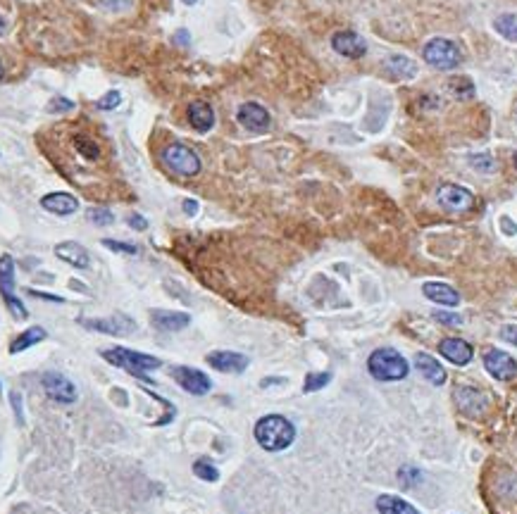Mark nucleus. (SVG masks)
I'll return each mask as SVG.
<instances>
[{"label": "nucleus", "instance_id": "f257e3e1", "mask_svg": "<svg viewBox=\"0 0 517 514\" xmlns=\"http://www.w3.org/2000/svg\"><path fill=\"white\" fill-rule=\"evenodd\" d=\"M255 440L267 453H279L286 450L296 438V426L281 414H267L255 424Z\"/></svg>", "mask_w": 517, "mask_h": 514}, {"label": "nucleus", "instance_id": "f03ea898", "mask_svg": "<svg viewBox=\"0 0 517 514\" xmlns=\"http://www.w3.org/2000/svg\"><path fill=\"white\" fill-rule=\"evenodd\" d=\"M103 357L108 360L110 364H115V367L129 371L131 376L141 378L144 383H153L151 378L146 376V371H153V369H160V360L153 355H144V353H134L129 348H110V350H103Z\"/></svg>", "mask_w": 517, "mask_h": 514}, {"label": "nucleus", "instance_id": "7ed1b4c3", "mask_svg": "<svg viewBox=\"0 0 517 514\" xmlns=\"http://www.w3.org/2000/svg\"><path fill=\"white\" fill-rule=\"evenodd\" d=\"M367 369H370V374L377 378V381H401V378L408 376L410 364L398 350L379 348L374 350L370 360H367Z\"/></svg>", "mask_w": 517, "mask_h": 514}, {"label": "nucleus", "instance_id": "20e7f679", "mask_svg": "<svg viewBox=\"0 0 517 514\" xmlns=\"http://www.w3.org/2000/svg\"><path fill=\"white\" fill-rule=\"evenodd\" d=\"M162 162H165L167 169H172L174 174L179 176H196L201 171V157H198L194 150L181 146V143H172L160 153Z\"/></svg>", "mask_w": 517, "mask_h": 514}, {"label": "nucleus", "instance_id": "39448f33", "mask_svg": "<svg viewBox=\"0 0 517 514\" xmlns=\"http://www.w3.org/2000/svg\"><path fill=\"white\" fill-rule=\"evenodd\" d=\"M0 293H3V300H5V305H8L12 317L15 319L29 317L24 303L15 296V262H12L10 255L0 257Z\"/></svg>", "mask_w": 517, "mask_h": 514}, {"label": "nucleus", "instance_id": "423d86ee", "mask_svg": "<svg viewBox=\"0 0 517 514\" xmlns=\"http://www.w3.org/2000/svg\"><path fill=\"white\" fill-rule=\"evenodd\" d=\"M422 57L436 69H456L460 64V48L448 39H431L422 48Z\"/></svg>", "mask_w": 517, "mask_h": 514}, {"label": "nucleus", "instance_id": "0eeeda50", "mask_svg": "<svg viewBox=\"0 0 517 514\" xmlns=\"http://www.w3.org/2000/svg\"><path fill=\"white\" fill-rule=\"evenodd\" d=\"M436 200L438 205L443 207V210L448 212H467L474 207V196L463 186H456V183H443L438 186L436 191Z\"/></svg>", "mask_w": 517, "mask_h": 514}, {"label": "nucleus", "instance_id": "6e6552de", "mask_svg": "<svg viewBox=\"0 0 517 514\" xmlns=\"http://www.w3.org/2000/svg\"><path fill=\"white\" fill-rule=\"evenodd\" d=\"M41 383H44V390L46 395L53 400V403H62V405H72L76 400V388L74 383L69 381L67 376L58 374V371H48L41 378Z\"/></svg>", "mask_w": 517, "mask_h": 514}, {"label": "nucleus", "instance_id": "1a4fd4ad", "mask_svg": "<svg viewBox=\"0 0 517 514\" xmlns=\"http://www.w3.org/2000/svg\"><path fill=\"white\" fill-rule=\"evenodd\" d=\"M484 367L488 374L493 378H498V381H510V378H515V374H517V362L508 353L496 350V348L484 353Z\"/></svg>", "mask_w": 517, "mask_h": 514}, {"label": "nucleus", "instance_id": "9d476101", "mask_svg": "<svg viewBox=\"0 0 517 514\" xmlns=\"http://www.w3.org/2000/svg\"><path fill=\"white\" fill-rule=\"evenodd\" d=\"M172 378L181 386L184 390L191 393V395H205L212 388V381L203 371L191 369V367H174L172 369Z\"/></svg>", "mask_w": 517, "mask_h": 514}, {"label": "nucleus", "instance_id": "9b49d317", "mask_svg": "<svg viewBox=\"0 0 517 514\" xmlns=\"http://www.w3.org/2000/svg\"><path fill=\"white\" fill-rule=\"evenodd\" d=\"M205 360H208L212 369L224 371V374H241V371L248 369V362H251L246 355L231 353V350H215V353H210Z\"/></svg>", "mask_w": 517, "mask_h": 514}, {"label": "nucleus", "instance_id": "f8f14e48", "mask_svg": "<svg viewBox=\"0 0 517 514\" xmlns=\"http://www.w3.org/2000/svg\"><path fill=\"white\" fill-rule=\"evenodd\" d=\"M331 48L336 50L338 55L351 57V60H358L367 53V43L360 34L356 31H338L331 36Z\"/></svg>", "mask_w": 517, "mask_h": 514}, {"label": "nucleus", "instance_id": "ddd939ff", "mask_svg": "<svg viewBox=\"0 0 517 514\" xmlns=\"http://www.w3.org/2000/svg\"><path fill=\"white\" fill-rule=\"evenodd\" d=\"M81 324L91 328V331H103L110 336H126L136 328L134 321L129 317H124V314H117V317H108V319H81Z\"/></svg>", "mask_w": 517, "mask_h": 514}, {"label": "nucleus", "instance_id": "4468645a", "mask_svg": "<svg viewBox=\"0 0 517 514\" xmlns=\"http://www.w3.org/2000/svg\"><path fill=\"white\" fill-rule=\"evenodd\" d=\"M236 119L241 126L253 128V131H263V128L270 126V112L260 103H244L239 107Z\"/></svg>", "mask_w": 517, "mask_h": 514}, {"label": "nucleus", "instance_id": "2eb2a0df", "mask_svg": "<svg viewBox=\"0 0 517 514\" xmlns=\"http://www.w3.org/2000/svg\"><path fill=\"white\" fill-rule=\"evenodd\" d=\"M438 353L448 362L458 364V367H465V364H470L474 350L470 343H465L463 338H443L438 343Z\"/></svg>", "mask_w": 517, "mask_h": 514}, {"label": "nucleus", "instance_id": "dca6fc26", "mask_svg": "<svg viewBox=\"0 0 517 514\" xmlns=\"http://www.w3.org/2000/svg\"><path fill=\"white\" fill-rule=\"evenodd\" d=\"M55 255H58L62 262L72 264V267H76V269H86L89 264H91L89 250L84 248L81 243H76V241L58 243V246H55Z\"/></svg>", "mask_w": 517, "mask_h": 514}, {"label": "nucleus", "instance_id": "f3484780", "mask_svg": "<svg viewBox=\"0 0 517 514\" xmlns=\"http://www.w3.org/2000/svg\"><path fill=\"white\" fill-rule=\"evenodd\" d=\"M422 293L431 300V303H436V305H443V307H456V305H460V293L453 288V286H448V283L427 281V283L422 286Z\"/></svg>", "mask_w": 517, "mask_h": 514}, {"label": "nucleus", "instance_id": "a211bd4d", "mask_svg": "<svg viewBox=\"0 0 517 514\" xmlns=\"http://www.w3.org/2000/svg\"><path fill=\"white\" fill-rule=\"evenodd\" d=\"M41 207H44L46 212L67 217V214H74L79 210V200L69 196V193H48V196L41 198Z\"/></svg>", "mask_w": 517, "mask_h": 514}, {"label": "nucleus", "instance_id": "6ab92c4d", "mask_svg": "<svg viewBox=\"0 0 517 514\" xmlns=\"http://www.w3.org/2000/svg\"><path fill=\"white\" fill-rule=\"evenodd\" d=\"M151 321L160 331H181L191 324V317L186 312H172V310H153Z\"/></svg>", "mask_w": 517, "mask_h": 514}, {"label": "nucleus", "instance_id": "aec40b11", "mask_svg": "<svg viewBox=\"0 0 517 514\" xmlns=\"http://www.w3.org/2000/svg\"><path fill=\"white\" fill-rule=\"evenodd\" d=\"M456 403L460 407V412L470 414V417H479V414L486 412V398L484 393H479L477 388H458Z\"/></svg>", "mask_w": 517, "mask_h": 514}, {"label": "nucleus", "instance_id": "412c9836", "mask_svg": "<svg viewBox=\"0 0 517 514\" xmlns=\"http://www.w3.org/2000/svg\"><path fill=\"white\" fill-rule=\"evenodd\" d=\"M415 369L427 378L431 386H441L446 381V369L441 367V362L436 357H431L427 353H417L415 355Z\"/></svg>", "mask_w": 517, "mask_h": 514}, {"label": "nucleus", "instance_id": "4be33fe9", "mask_svg": "<svg viewBox=\"0 0 517 514\" xmlns=\"http://www.w3.org/2000/svg\"><path fill=\"white\" fill-rule=\"evenodd\" d=\"M189 121L196 131L201 133L210 131L212 124H215V110H212L205 100H194V103L189 105Z\"/></svg>", "mask_w": 517, "mask_h": 514}, {"label": "nucleus", "instance_id": "5701e85b", "mask_svg": "<svg viewBox=\"0 0 517 514\" xmlns=\"http://www.w3.org/2000/svg\"><path fill=\"white\" fill-rule=\"evenodd\" d=\"M377 512L379 514H420L413 505L406 503L403 498H396V495H379L377 498Z\"/></svg>", "mask_w": 517, "mask_h": 514}, {"label": "nucleus", "instance_id": "b1692460", "mask_svg": "<svg viewBox=\"0 0 517 514\" xmlns=\"http://www.w3.org/2000/svg\"><path fill=\"white\" fill-rule=\"evenodd\" d=\"M44 338H46V328H41V326H29L22 336H17V338L12 341L10 353H12V355H17V353H22V350H26V348L36 346V343H41Z\"/></svg>", "mask_w": 517, "mask_h": 514}, {"label": "nucleus", "instance_id": "393cba45", "mask_svg": "<svg viewBox=\"0 0 517 514\" xmlns=\"http://www.w3.org/2000/svg\"><path fill=\"white\" fill-rule=\"evenodd\" d=\"M493 26L506 41L517 43V14H501V17L493 21Z\"/></svg>", "mask_w": 517, "mask_h": 514}, {"label": "nucleus", "instance_id": "a878e982", "mask_svg": "<svg viewBox=\"0 0 517 514\" xmlns=\"http://www.w3.org/2000/svg\"><path fill=\"white\" fill-rule=\"evenodd\" d=\"M448 86L453 89V96L460 98V100H467V98L474 96V86H472L470 79H465V76H460V79L453 76L451 81H448Z\"/></svg>", "mask_w": 517, "mask_h": 514}, {"label": "nucleus", "instance_id": "bb28decb", "mask_svg": "<svg viewBox=\"0 0 517 514\" xmlns=\"http://www.w3.org/2000/svg\"><path fill=\"white\" fill-rule=\"evenodd\" d=\"M194 474H196L198 478H203V481H217V478H219L217 467H215L212 462L205 460V457H203V460L194 462Z\"/></svg>", "mask_w": 517, "mask_h": 514}, {"label": "nucleus", "instance_id": "cd10ccee", "mask_svg": "<svg viewBox=\"0 0 517 514\" xmlns=\"http://www.w3.org/2000/svg\"><path fill=\"white\" fill-rule=\"evenodd\" d=\"M86 217L91 224H96V226H110L112 221H115V214L110 210H105V207H91L86 212Z\"/></svg>", "mask_w": 517, "mask_h": 514}, {"label": "nucleus", "instance_id": "c85d7f7f", "mask_svg": "<svg viewBox=\"0 0 517 514\" xmlns=\"http://www.w3.org/2000/svg\"><path fill=\"white\" fill-rule=\"evenodd\" d=\"M331 381V374L329 371H322V374H308L306 376V386H303V390L306 393H315V390H320L324 388Z\"/></svg>", "mask_w": 517, "mask_h": 514}, {"label": "nucleus", "instance_id": "c756f323", "mask_svg": "<svg viewBox=\"0 0 517 514\" xmlns=\"http://www.w3.org/2000/svg\"><path fill=\"white\" fill-rule=\"evenodd\" d=\"M119 103H122V93H119V91H108L103 98H98L96 107H98V110H103V112H110V110H117Z\"/></svg>", "mask_w": 517, "mask_h": 514}, {"label": "nucleus", "instance_id": "7c9ffc66", "mask_svg": "<svg viewBox=\"0 0 517 514\" xmlns=\"http://www.w3.org/2000/svg\"><path fill=\"white\" fill-rule=\"evenodd\" d=\"M103 246H105V248H110V250H115V253H124V255H136V253H139V248H136V246H131V243L112 241V238H105V241H103Z\"/></svg>", "mask_w": 517, "mask_h": 514}, {"label": "nucleus", "instance_id": "2f4dec72", "mask_svg": "<svg viewBox=\"0 0 517 514\" xmlns=\"http://www.w3.org/2000/svg\"><path fill=\"white\" fill-rule=\"evenodd\" d=\"M74 103L72 100H67V98H62V96H55L51 103L46 105V110L48 112H67V110H72Z\"/></svg>", "mask_w": 517, "mask_h": 514}, {"label": "nucleus", "instance_id": "473e14b6", "mask_svg": "<svg viewBox=\"0 0 517 514\" xmlns=\"http://www.w3.org/2000/svg\"><path fill=\"white\" fill-rule=\"evenodd\" d=\"M470 164H472L474 169L486 171V174H491L493 167H496L493 160H491V157H488V155H479V157H477V155H472V157H470Z\"/></svg>", "mask_w": 517, "mask_h": 514}, {"label": "nucleus", "instance_id": "72a5a7b5", "mask_svg": "<svg viewBox=\"0 0 517 514\" xmlns=\"http://www.w3.org/2000/svg\"><path fill=\"white\" fill-rule=\"evenodd\" d=\"M434 319L441 321V324H448V326L463 324V317H460V314H451V312H434Z\"/></svg>", "mask_w": 517, "mask_h": 514}, {"label": "nucleus", "instance_id": "f704fd0d", "mask_svg": "<svg viewBox=\"0 0 517 514\" xmlns=\"http://www.w3.org/2000/svg\"><path fill=\"white\" fill-rule=\"evenodd\" d=\"M501 338L506 343H510V346H517V326H513V324L503 326L501 328Z\"/></svg>", "mask_w": 517, "mask_h": 514}, {"label": "nucleus", "instance_id": "c9c22d12", "mask_svg": "<svg viewBox=\"0 0 517 514\" xmlns=\"http://www.w3.org/2000/svg\"><path fill=\"white\" fill-rule=\"evenodd\" d=\"M126 224L131 228H136V231H146L148 228V221H146V217H141V214H129V217H126Z\"/></svg>", "mask_w": 517, "mask_h": 514}, {"label": "nucleus", "instance_id": "e433bc0d", "mask_svg": "<svg viewBox=\"0 0 517 514\" xmlns=\"http://www.w3.org/2000/svg\"><path fill=\"white\" fill-rule=\"evenodd\" d=\"M12 407H15V414H17V421L22 424L24 421V414H22V405H19V393H12Z\"/></svg>", "mask_w": 517, "mask_h": 514}, {"label": "nucleus", "instance_id": "4c0bfd02", "mask_svg": "<svg viewBox=\"0 0 517 514\" xmlns=\"http://www.w3.org/2000/svg\"><path fill=\"white\" fill-rule=\"evenodd\" d=\"M101 3L105 5V7H108V10H126V5L124 3H119V0H101ZM129 3H131V0H129Z\"/></svg>", "mask_w": 517, "mask_h": 514}, {"label": "nucleus", "instance_id": "58836bf2", "mask_svg": "<svg viewBox=\"0 0 517 514\" xmlns=\"http://www.w3.org/2000/svg\"><path fill=\"white\" fill-rule=\"evenodd\" d=\"M184 212H186L189 217H194V214L198 212V203H196V200H184Z\"/></svg>", "mask_w": 517, "mask_h": 514}, {"label": "nucleus", "instance_id": "ea45409f", "mask_svg": "<svg viewBox=\"0 0 517 514\" xmlns=\"http://www.w3.org/2000/svg\"><path fill=\"white\" fill-rule=\"evenodd\" d=\"M34 298H44V300H51V303H62V298L58 296H48V293H39V291H29Z\"/></svg>", "mask_w": 517, "mask_h": 514}, {"label": "nucleus", "instance_id": "a19ab883", "mask_svg": "<svg viewBox=\"0 0 517 514\" xmlns=\"http://www.w3.org/2000/svg\"><path fill=\"white\" fill-rule=\"evenodd\" d=\"M174 41L179 43V46H186V43H189V31H186V29H181V31H176Z\"/></svg>", "mask_w": 517, "mask_h": 514}, {"label": "nucleus", "instance_id": "79ce46f5", "mask_svg": "<svg viewBox=\"0 0 517 514\" xmlns=\"http://www.w3.org/2000/svg\"><path fill=\"white\" fill-rule=\"evenodd\" d=\"M5 29H8V21H5V17H3V14H0V36L5 34Z\"/></svg>", "mask_w": 517, "mask_h": 514}, {"label": "nucleus", "instance_id": "37998d69", "mask_svg": "<svg viewBox=\"0 0 517 514\" xmlns=\"http://www.w3.org/2000/svg\"><path fill=\"white\" fill-rule=\"evenodd\" d=\"M184 3H186V5H196L198 0H184Z\"/></svg>", "mask_w": 517, "mask_h": 514}, {"label": "nucleus", "instance_id": "c03bdc74", "mask_svg": "<svg viewBox=\"0 0 517 514\" xmlns=\"http://www.w3.org/2000/svg\"><path fill=\"white\" fill-rule=\"evenodd\" d=\"M0 79H3V62H0Z\"/></svg>", "mask_w": 517, "mask_h": 514}, {"label": "nucleus", "instance_id": "a18cd8bd", "mask_svg": "<svg viewBox=\"0 0 517 514\" xmlns=\"http://www.w3.org/2000/svg\"><path fill=\"white\" fill-rule=\"evenodd\" d=\"M515 167H517V153H515Z\"/></svg>", "mask_w": 517, "mask_h": 514}]
</instances>
